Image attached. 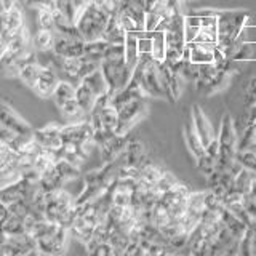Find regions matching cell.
<instances>
[{
	"mask_svg": "<svg viewBox=\"0 0 256 256\" xmlns=\"http://www.w3.org/2000/svg\"><path fill=\"white\" fill-rule=\"evenodd\" d=\"M18 78L38 98H52L56 86L61 82V76L53 68L36 61L26 62L18 72Z\"/></svg>",
	"mask_w": 256,
	"mask_h": 256,
	"instance_id": "obj_1",
	"label": "cell"
},
{
	"mask_svg": "<svg viewBox=\"0 0 256 256\" xmlns=\"http://www.w3.org/2000/svg\"><path fill=\"white\" fill-rule=\"evenodd\" d=\"M69 229L48 221L46 218L34 222L29 228V234L36 240L40 254H62L68 246Z\"/></svg>",
	"mask_w": 256,
	"mask_h": 256,
	"instance_id": "obj_2",
	"label": "cell"
},
{
	"mask_svg": "<svg viewBox=\"0 0 256 256\" xmlns=\"http://www.w3.org/2000/svg\"><path fill=\"white\" fill-rule=\"evenodd\" d=\"M36 60L37 53L34 48V40H32L29 29L24 26V29L8 45L4 58L0 60V69L8 77H18V72L24 64Z\"/></svg>",
	"mask_w": 256,
	"mask_h": 256,
	"instance_id": "obj_3",
	"label": "cell"
},
{
	"mask_svg": "<svg viewBox=\"0 0 256 256\" xmlns=\"http://www.w3.org/2000/svg\"><path fill=\"white\" fill-rule=\"evenodd\" d=\"M250 20V12L246 10H222L218 16V45L222 54L232 60L237 46L238 34L245 22Z\"/></svg>",
	"mask_w": 256,
	"mask_h": 256,
	"instance_id": "obj_4",
	"label": "cell"
},
{
	"mask_svg": "<svg viewBox=\"0 0 256 256\" xmlns=\"http://www.w3.org/2000/svg\"><path fill=\"white\" fill-rule=\"evenodd\" d=\"M44 214L48 221L61 224L70 230L77 214V197H74L64 188L46 192Z\"/></svg>",
	"mask_w": 256,
	"mask_h": 256,
	"instance_id": "obj_5",
	"label": "cell"
},
{
	"mask_svg": "<svg viewBox=\"0 0 256 256\" xmlns=\"http://www.w3.org/2000/svg\"><path fill=\"white\" fill-rule=\"evenodd\" d=\"M220 142V154L216 157V170L218 172H229V168L236 164V157L238 152V138L236 133L234 118L229 114L222 117L220 124L218 133Z\"/></svg>",
	"mask_w": 256,
	"mask_h": 256,
	"instance_id": "obj_6",
	"label": "cell"
},
{
	"mask_svg": "<svg viewBox=\"0 0 256 256\" xmlns=\"http://www.w3.org/2000/svg\"><path fill=\"white\" fill-rule=\"evenodd\" d=\"M109 20L110 14L104 12L102 8L94 4H88L77 16L76 28L85 42H92V40L102 38Z\"/></svg>",
	"mask_w": 256,
	"mask_h": 256,
	"instance_id": "obj_7",
	"label": "cell"
},
{
	"mask_svg": "<svg viewBox=\"0 0 256 256\" xmlns=\"http://www.w3.org/2000/svg\"><path fill=\"white\" fill-rule=\"evenodd\" d=\"M56 109L60 110V114L68 124L80 122V120H86L88 116L80 108L76 94V84L69 82V80L61 78V82L56 86V90L52 96Z\"/></svg>",
	"mask_w": 256,
	"mask_h": 256,
	"instance_id": "obj_8",
	"label": "cell"
},
{
	"mask_svg": "<svg viewBox=\"0 0 256 256\" xmlns=\"http://www.w3.org/2000/svg\"><path fill=\"white\" fill-rule=\"evenodd\" d=\"M100 69L106 78L110 94L118 93L132 82L133 69L125 62V56H106L101 61Z\"/></svg>",
	"mask_w": 256,
	"mask_h": 256,
	"instance_id": "obj_9",
	"label": "cell"
},
{
	"mask_svg": "<svg viewBox=\"0 0 256 256\" xmlns=\"http://www.w3.org/2000/svg\"><path fill=\"white\" fill-rule=\"evenodd\" d=\"M114 108L118 112V125H117V134L128 136L134 128V125L146 116L148 112V102L144 98L128 100L114 104Z\"/></svg>",
	"mask_w": 256,
	"mask_h": 256,
	"instance_id": "obj_10",
	"label": "cell"
},
{
	"mask_svg": "<svg viewBox=\"0 0 256 256\" xmlns=\"http://www.w3.org/2000/svg\"><path fill=\"white\" fill-rule=\"evenodd\" d=\"M22 178L20 154L8 144L0 142V188L10 186Z\"/></svg>",
	"mask_w": 256,
	"mask_h": 256,
	"instance_id": "obj_11",
	"label": "cell"
},
{
	"mask_svg": "<svg viewBox=\"0 0 256 256\" xmlns=\"http://www.w3.org/2000/svg\"><path fill=\"white\" fill-rule=\"evenodd\" d=\"M62 142L64 146H82L92 150L96 148L93 141V126L90 120H80L62 125Z\"/></svg>",
	"mask_w": 256,
	"mask_h": 256,
	"instance_id": "obj_12",
	"label": "cell"
},
{
	"mask_svg": "<svg viewBox=\"0 0 256 256\" xmlns=\"http://www.w3.org/2000/svg\"><path fill=\"white\" fill-rule=\"evenodd\" d=\"M38 253L36 240L26 234H0V254H34Z\"/></svg>",
	"mask_w": 256,
	"mask_h": 256,
	"instance_id": "obj_13",
	"label": "cell"
},
{
	"mask_svg": "<svg viewBox=\"0 0 256 256\" xmlns=\"http://www.w3.org/2000/svg\"><path fill=\"white\" fill-rule=\"evenodd\" d=\"M53 52L61 58H78L85 54V40L78 34L56 32Z\"/></svg>",
	"mask_w": 256,
	"mask_h": 256,
	"instance_id": "obj_14",
	"label": "cell"
},
{
	"mask_svg": "<svg viewBox=\"0 0 256 256\" xmlns=\"http://www.w3.org/2000/svg\"><path fill=\"white\" fill-rule=\"evenodd\" d=\"M0 124H4L5 126H8L10 130L16 132L21 136H26V138H32V136H34V128H32L10 104H6L2 100H0Z\"/></svg>",
	"mask_w": 256,
	"mask_h": 256,
	"instance_id": "obj_15",
	"label": "cell"
},
{
	"mask_svg": "<svg viewBox=\"0 0 256 256\" xmlns=\"http://www.w3.org/2000/svg\"><path fill=\"white\" fill-rule=\"evenodd\" d=\"M34 140L38 144L40 148L58 152L62 149L64 142H62V125H56V124H50L45 125L44 128H38V130H34Z\"/></svg>",
	"mask_w": 256,
	"mask_h": 256,
	"instance_id": "obj_16",
	"label": "cell"
},
{
	"mask_svg": "<svg viewBox=\"0 0 256 256\" xmlns=\"http://www.w3.org/2000/svg\"><path fill=\"white\" fill-rule=\"evenodd\" d=\"M136 180L118 176L109 189L110 205H132L133 196L136 190Z\"/></svg>",
	"mask_w": 256,
	"mask_h": 256,
	"instance_id": "obj_17",
	"label": "cell"
},
{
	"mask_svg": "<svg viewBox=\"0 0 256 256\" xmlns=\"http://www.w3.org/2000/svg\"><path fill=\"white\" fill-rule=\"evenodd\" d=\"M190 120H192V124H194L196 132L198 133L200 140H202L204 146L206 149V146L216 138V136H214V132H213L212 122L208 120L206 114L204 112V109L198 106V104H194V106L190 108Z\"/></svg>",
	"mask_w": 256,
	"mask_h": 256,
	"instance_id": "obj_18",
	"label": "cell"
},
{
	"mask_svg": "<svg viewBox=\"0 0 256 256\" xmlns=\"http://www.w3.org/2000/svg\"><path fill=\"white\" fill-rule=\"evenodd\" d=\"M128 144V136L124 134H112L108 141H104L102 144H100L98 149L101 152V158L104 164H109L112 160H116L122 152L125 150Z\"/></svg>",
	"mask_w": 256,
	"mask_h": 256,
	"instance_id": "obj_19",
	"label": "cell"
},
{
	"mask_svg": "<svg viewBox=\"0 0 256 256\" xmlns=\"http://www.w3.org/2000/svg\"><path fill=\"white\" fill-rule=\"evenodd\" d=\"M220 220L222 222V226L226 228L232 236L237 237L238 240L244 237V234H245L246 229H248L246 224L242 220H240L236 213H232L229 208L224 206V205H222V208L220 210Z\"/></svg>",
	"mask_w": 256,
	"mask_h": 256,
	"instance_id": "obj_20",
	"label": "cell"
},
{
	"mask_svg": "<svg viewBox=\"0 0 256 256\" xmlns=\"http://www.w3.org/2000/svg\"><path fill=\"white\" fill-rule=\"evenodd\" d=\"M76 94H77V101L80 104V108L84 109V112L86 116L92 114V110L94 109L96 102H98V100L101 98V96L96 94V92L93 90V88H90L85 82H82V80L76 85Z\"/></svg>",
	"mask_w": 256,
	"mask_h": 256,
	"instance_id": "obj_21",
	"label": "cell"
},
{
	"mask_svg": "<svg viewBox=\"0 0 256 256\" xmlns=\"http://www.w3.org/2000/svg\"><path fill=\"white\" fill-rule=\"evenodd\" d=\"M164 168L157 165L156 162H152L150 158H146L144 162L140 165V176H138V182L146 184V186H156L157 181L160 180V176L164 174Z\"/></svg>",
	"mask_w": 256,
	"mask_h": 256,
	"instance_id": "obj_22",
	"label": "cell"
},
{
	"mask_svg": "<svg viewBox=\"0 0 256 256\" xmlns=\"http://www.w3.org/2000/svg\"><path fill=\"white\" fill-rule=\"evenodd\" d=\"M54 10L58 18L76 24L77 16L80 14V12H82L84 8L80 6L78 0H54Z\"/></svg>",
	"mask_w": 256,
	"mask_h": 256,
	"instance_id": "obj_23",
	"label": "cell"
},
{
	"mask_svg": "<svg viewBox=\"0 0 256 256\" xmlns=\"http://www.w3.org/2000/svg\"><path fill=\"white\" fill-rule=\"evenodd\" d=\"M190 48V61L196 64H206L214 62V48L216 44H198L190 42L188 44Z\"/></svg>",
	"mask_w": 256,
	"mask_h": 256,
	"instance_id": "obj_24",
	"label": "cell"
},
{
	"mask_svg": "<svg viewBox=\"0 0 256 256\" xmlns=\"http://www.w3.org/2000/svg\"><path fill=\"white\" fill-rule=\"evenodd\" d=\"M182 133H184V141H186V146H188L190 154L194 156L196 158L200 157V156H204L205 154V146H204L202 140H200L198 133L196 132L192 120H189V122L184 124Z\"/></svg>",
	"mask_w": 256,
	"mask_h": 256,
	"instance_id": "obj_25",
	"label": "cell"
},
{
	"mask_svg": "<svg viewBox=\"0 0 256 256\" xmlns=\"http://www.w3.org/2000/svg\"><path fill=\"white\" fill-rule=\"evenodd\" d=\"M126 34L128 32L120 26V22L117 20V16H110V20L108 22V28L104 30L102 34V38L106 40L108 44H120L124 45L125 44V38H126Z\"/></svg>",
	"mask_w": 256,
	"mask_h": 256,
	"instance_id": "obj_26",
	"label": "cell"
},
{
	"mask_svg": "<svg viewBox=\"0 0 256 256\" xmlns=\"http://www.w3.org/2000/svg\"><path fill=\"white\" fill-rule=\"evenodd\" d=\"M34 40V48L36 52H50L54 46L56 40V30L54 29H40L37 28L36 36L32 37Z\"/></svg>",
	"mask_w": 256,
	"mask_h": 256,
	"instance_id": "obj_27",
	"label": "cell"
},
{
	"mask_svg": "<svg viewBox=\"0 0 256 256\" xmlns=\"http://www.w3.org/2000/svg\"><path fill=\"white\" fill-rule=\"evenodd\" d=\"M109 48V44L104 38H98V40H92V42H85V54L88 60H92L94 62L101 64V61L106 56V52Z\"/></svg>",
	"mask_w": 256,
	"mask_h": 256,
	"instance_id": "obj_28",
	"label": "cell"
},
{
	"mask_svg": "<svg viewBox=\"0 0 256 256\" xmlns=\"http://www.w3.org/2000/svg\"><path fill=\"white\" fill-rule=\"evenodd\" d=\"M124 48H125V62L132 69H134L136 64H138V60H140L138 34H134V32H128L126 38H125V44H124Z\"/></svg>",
	"mask_w": 256,
	"mask_h": 256,
	"instance_id": "obj_29",
	"label": "cell"
},
{
	"mask_svg": "<svg viewBox=\"0 0 256 256\" xmlns=\"http://www.w3.org/2000/svg\"><path fill=\"white\" fill-rule=\"evenodd\" d=\"M0 230L4 232V234H10V236H16V234H26L28 230V226L26 222H24L22 218H20V216H16L10 212V214H8V218L5 220V222L2 224V228H0Z\"/></svg>",
	"mask_w": 256,
	"mask_h": 256,
	"instance_id": "obj_30",
	"label": "cell"
},
{
	"mask_svg": "<svg viewBox=\"0 0 256 256\" xmlns=\"http://www.w3.org/2000/svg\"><path fill=\"white\" fill-rule=\"evenodd\" d=\"M200 28H202V18L200 16L194 13L184 16V38H186L188 44L194 42Z\"/></svg>",
	"mask_w": 256,
	"mask_h": 256,
	"instance_id": "obj_31",
	"label": "cell"
},
{
	"mask_svg": "<svg viewBox=\"0 0 256 256\" xmlns=\"http://www.w3.org/2000/svg\"><path fill=\"white\" fill-rule=\"evenodd\" d=\"M232 61L236 62L256 61V42H240L234 56H232Z\"/></svg>",
	"mask_w": 256,
	"mask_h": 256,
	"instance_id": "obj_32",
	"label": "cell"
},
{
	"mask_svg": "<svg viewBox=\"0 0 256 256\" xmlns=\"http://www.w3.org/2000/svg\"><path fill=\"white\" fill-rule=\"evenodd\" d=\"M37 12V28L40 29H54L56 26V10L54 5L42 6Z\"/></svg>",
	"mask_w": 256,
	"mask_h": 256,
	"instance_id": "obj_33",
	"label": "cell"
},
{
	"mask_svg": "<svg viewBox=\"0 0 256 256\" xmlns=\"http://www.w3.org/2000/svg\"><path fill=\"white\" fill-rule=\"evenodd\" d=\"M150 36H152V42H154V45H152V56H154L158 62H162L165 60V53H166L165 32L157 29L154 32H150Z\"/></svg>",
	"mask_w": 256,
	"mask_h": 256,
	"instance_id": "obj_34",
	"label": "cell"
},
{
	"mask_svg": "<svg viewBox=\"0 0 256 256\" xmlns=\"http://www.w3.org/2000/svg\"><path fill=\"white\" fill-rule=\"evenodd\" d=\"M238 164L246 170H250L256 174V152L254 149H238L237 157Z\"/></svg>",
	"mask_w": 256,
	"mask_h": 256,
	"instance_id": "obj_35",
	"label": "cell"
},
{
	"mask_svg": "<svg viewBox=\"0 0 256 256\" xmlns=\"http://www.w3.org/2000/svg\"><path fill=\"white\" fill-rule=\"evenodd\" d=\"M253 176H254V173H253V172L246 170V168H242V170H240V173L236 176V180H234L236 190H238L240 194L246 196L248 189H250V184H252Z\"/></svg>",
	"mask_w": 256,
	"mask_h": 256,
	"instance_id": "obj_36",
	"label": "cell"
},
{
	"mask_svg": "<svg viewBox=\"0 0 256 256\" xmlns=\"http://www.w3.org/2000/svg\"><path fill=\"white\" fill-rule=\"evenodd\" d=\"M117 20L120 22V26H122L126 32H134V34H138V32H142L144 30V26L138 21L132 18L130 14H125V13H117Z\"/></svg>",
	"mask_w": 256,
	"mask_h": 256,
	"instance_id": "obj_37",
	"label": "cell"
},
{
	"mask_svg": "<svg viewBox=\"0 0 256 256\" xmlns=\"http://www.w3.org/2000/svg\"><path fill=\"white\" fill-rule=\"evenodd\" d=\"M196 162H197V168H198V172L202 173L205 178H208L214 170H216V158H213L212 156H208L206 152L204 156H200L196 158Z\"/></svg>",
	"mask_w": 256,
	"mask_h": 256,
	"instance_id": "obj_38",
	"label": "cell"
},
{
	"mask_svg": "<svg viewBox=\"0 0 256 256\" xmlns=\"http://www.w3.org/2000/svg\"><path fill=\"white\" fill-rule=\"evenodd\" d=\"M178 182H180L178 178H176V176H174L173 173H170V172H164V174L160 176V180H158L157 184H156V189L160 192V194H164V192L173 189Z\"/></svg>",
	"mask_w": 256,
	"mask_h": 256,
	"instance_id": "obj_39",
	"label": "cell"
},
{
	"mask_svg": "<svg viewBox=\"0 0 256 256\" xmlns=\"http://www.w3.org/2000/svg\"><path fill=\"white\" fill-rule=\"evenodd\" d=\"M12 40L13 38L10 37V34H8L6 29H5V14L2 10L0 12V60L4 58V54H5L6 48H8V45H10Z\"/></svg>",
	"mask_w": 256,
	"mask_h": 256,
	"instance_id": "obj_40",
	"label": "cell"
},
{
	"mask_svg": "<svg viewBox=\"0 0 256 256\" xmlns=\"http://www.w3.org/2000/svg\"><path fill=\"white\" fill-rule=\"evenodd\" d=\"M162 14H158L156 12H146V16H144V30L146 32H154L157 30L158 24L162 22Z\"/></svg>",
	"mask_w": 256,
	"mask_h": 256,
	"instance_id": "obj_41",
	"label": "cell"
},
{
	"mask_svg": "<svg viewBox=\"0 0 256 256\" xmlns=\"http://www.w3.org/2000/svg\"><path fill=\"white\" fill-rule=\"evenodd\" d=\"M238 42H256V24H246L240 30V34L237 37Z\"/></svg>",
	"mask_w": 256,
	"mask_h": 256,
	"instance_id": "obj_42",
	"label": "cell"
},
{
	"mask_svg": "<svg viewBox=\"0 0 256 256\" xmlns=\"http://www.w3.org/2000/svg\"><path fill=\"white\" fill-rule=\"evenodd\" d=\"M90 254H98V256H106V254H117V252H116V248L112 246L108 240L106 242H101V244H98L96 245L93 250L90 252Z\"/></svg>",
	"mask_w": 256,
	"mask_h": 256,
	"instance_id": "obj_43",
	"label": "cell"
},
{
	"mask_svg": "<svg viewBox=\"0 0 256 256\" xmlns=\"http://www.w3.org/2000/svg\"><path fill=\"white\" fill-rule=\"evenodd\" d=\"M256 102V77L252 78V82L248 84L246 88V93H245V104H246V109L252 106V104Z\"/></svg>",
	"mask_w": 256,
	"mask_h": 256,
	"instance_id": "obj_44",
	"label": "cell"
},
{
	"mask_svg": "<svg viewBox=\"0 0 256 256\" xmlns=\"http://www.w3.org/2000/svg\"><path fill=\"white\" fill-rule=\"evenodd\" d=\"M244 205H245V208H246L248 214L252 216V220H253L254 224H256V198H252V197H246V196H245V198H244Z\"/></svg>",
	"mask_w": 256,
	"mask_h": 256,
	"instance_id": "obj_45",
	"label": "cell"
},
{
	"mask_svg": "<svg viewBox=\"0 0 256 256\" xmlns=\"http://www.w3.org/2000/svg\"><path fill=\"white\" fill-rule=\"evenodd\" d=\"M246 197H252V198H256V174L253 176L252 180V184H250V189L246 192Z\"/></svg>",
	"mask_w": 256,
	"mask_h": 256,
	"instance_id": "obj_46",
	"label": "cell"
},
{
	"mask_svg": "<svg viewBox=\"0 0 256 256\" xmlns=\"http://www.w3.org/2000/svg\"><path fill=\"white\" fill-rule=\"evenodd\" d=\"M16 2H18V0H0V5H2V10H6V8H10Z\"/></svg>",
	"mask_w": 256,
	"mask_h": 256,
	"instance_id": "obj_47",
	"label": "cell"
},
{
	"mask_svg": "<svg viewBox=\"0 0 256 256\" xmlns=\"http://www.w3.org/2000/svg\"><path fill=\"white\" fill-rule=\"evenodd\" d=\"M253 149H256V144H254V148H253Z\"/></svg>",
	"mask_w": 256,
	"mask_h": 256,
	"instance_id": "obj_48",
	"label": "cell"
}]
</instances>
